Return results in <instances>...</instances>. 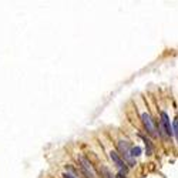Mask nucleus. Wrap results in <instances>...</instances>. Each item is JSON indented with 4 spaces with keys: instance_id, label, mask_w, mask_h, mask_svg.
Listing matches in <instances>:
<instances>
[{
    "instance_id": "6",
    "label": "nucleus",
    "mask_w": 178,
    "mask_h": 178,
    "mask_svg": "<svg viewBox=\"0 0 178 178\" xmlns=\"http://www.w3.org/2000/svg\"><path fill=\"white\" fill-rule=\"evenodd\" d=\"M141 153H143V148H141V147L137 146V147H133V148H131V154H133L134 158H135V157H140Z\"/></svg>"
},
{
    "instance_id": "7",
    "label": "nucleus",
    "mask_w": 178,
    "mask_h": 178,
    "mask_svg": "<svg viewBox=\"0 0 178 178\" xmlns=\"http://www.w3.org/2000/svg\"><path fill=\"white\" fill-rule=\"evenodd\" d=\"M101 172H103V177L104 178H115L113 174H111V171L108 170V168H106V167H103L101 168Z\"/></svg>"
},
{
    "instance_id": "4",
    "label": "nucleus",
    "mask_w": 178,
    "mask_h": 178,
    "mask_svg": "<svg viewBox=\"0 0 178 178\" xmlns=\"http://www.w3.org/2000/svg\"><path fill=\"white\" fill-rule=\"evenodd\" d=\"M110 158H111V161L117 165V168L120 170V172H124V174H126V171H127V167L126 165H127V164H126V161L118 155L117 151H110Z\"/></svg>"
},
{
    "instance_id": "2",
    "label": "nucleus",
    "mask_w": 178,
    "mask_h": 178,
    "mask_svg": "<svg viewBox=\"0 0 178 178\" xmlns=\"http://www.w3.org/2000/svg\"><path fill=\"white\" fill-rule=\"evenodd\" d=\"M77 160H78V162H80V168H81V171L86 174V177L87 178H97L94 168H93V165H91V162H90L84 155H78Z\"/></svg>"
},
{
    "instance_id": "8",
    "label": "nucleus",
    "mask_w": 178,
    "mask_h": 178,
    "mask_svg": "<svg viewBox=\"0 0 178 178\" xmlns=\"http://www.w3.org/2000/svg\"><path fill=\"white\" fill-rule=\"evenodd\" d=\"M172 128H174V135L177 137V141H178V120L174 121V126H172Z\"/></svg>"
},
{
    "instance_id": "1",
    "label": "nucleus",
    "mask_w": 178,
    "mask_h": 178,
    "mask_svg": "<svg viewBox=\"0 0 178 178\" xmlns=\"http://www.w3.org/2000/svg\"><path fill=\"white\" fill-rule=\"evenodd\" d=\"M118 150H120L121 155H123V158H124V161H126V164L128 167L135 165V160H134L133 154H131V147H130V144H128L127 141H124V140L118 141Z\"/></svg>"
},
{
    "instance_id": "5",
    "label": "nucleus",
    "mask_w": 178,
    "mask_h": 178,
    "mask_svg": "<svg viewBox=\"0 0 178 178\" xmlns=\"http://www.w3.org/2000/svg\"><path fill=\"white\" fill-rule=\"evenodd\" d=\"M161 124H162V127L165 130L167 135H172L174 134V128L171 127V123H170V118H168V114L167 113H161Z\"/></svg>"
},
{
    "instance_id": "9",
    "label": "nucleus",
    "mask_w": 178,
    "mask_h": 178,
    "mask_svg": "<svg viewBox=\"0 0 178 178\" xmlns=\"http://www.w3.org/2000/svg\"><path fill=\"white\" fill-rule=\"evenodd\" d=\"M115 178H126V177H124V172H120V174H118Z\"/></svg>"
},
{
    "instance_id": "3",
    "label": "nucleus",
    "mask_w": 178,
    "mask_h": 178,
    "mask_svg": "<svg viewBox=\"0 0 178 178\" xmlns=\"http://www.w3.org/2000/svg\"><path fill=\"white\" fill-rule=\"evenodd\" d=\"M141 120H143V124H144L147 133L150 134V135H153V137H157V135H158L157 130H155V126H154L153 118H151V115L148 114V113H143V114H141Z\"/></svg>"
}]
</instances>
